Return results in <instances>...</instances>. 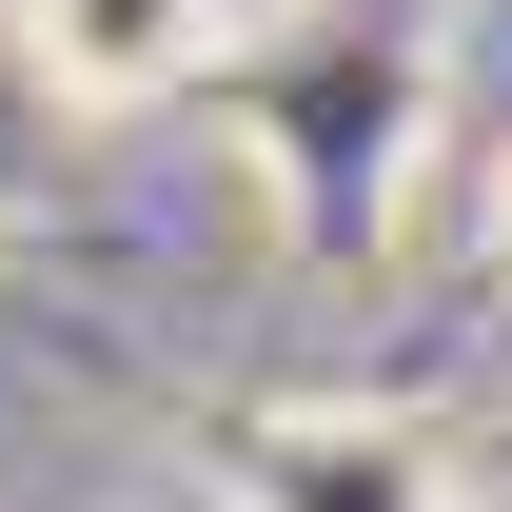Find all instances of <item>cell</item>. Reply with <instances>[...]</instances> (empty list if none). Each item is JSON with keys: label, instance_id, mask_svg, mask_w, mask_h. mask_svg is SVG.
<instances>
[{"label": "cell", "instance_id": "1", "mask_svg": "<svg viewBox=\"0 0 512 512\" xmlns=\"http://www.w3.org/2000/svg\"><path fill=\"white\" fill-rule=\"evenodd\" d=\"M20 60L79 119H138V99H178L217 60V0H20Z\"/></svg>", "mask_w": 512, "mask_h": 512}, {"label": "cell", "instance_id": "2", "mask_svg": "<svg viewBox=\"0 0 512 512\" xmlns=\"http://www.w3.org/2000/svg\"><path fill=\"white\" fill-rule=\"evenodd\" d=\"M493 256H512V138H493Z\"/></svg>", "mask_w": 512, "mask_h": 512}, {"label": "cell", "instance_id": "3", "mask_svg": "<svg viewBox=\"0 0 512 512\" xmlns=\"http://www.w3.org/2000/svg\"><path fill=\"white\" fill-rule=\"evenodd\" d=\"M473 512H512V493H473Z\"/></svg>", "mask_w": 512, "mask_h": 512}]
</instances>
